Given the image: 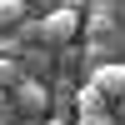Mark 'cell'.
I'll use <instances>...</instances> for the list:
<instances>
[{
	"instance_id": "6da1fadb",
	"label": "cell",
	"mask_w": 125,
	"mask_h": 125,
	"mask_svg": "<svg viewBox=\"0 0 125 125\" xmlns=\"http://www.w3.org/2000/svg\"><path fill=\"white\" fill-rule=\"evenodd\" d=\"M80 10H70V5H55L50 15H40V40H50V45H65V40H75L80 35Z\"/></svg>"
},
{
	"instance_id": "7a4b0ae2",
	"label": "cell",
	"mask_w": 125,
	"mask_h": 125,
	"mask_svg": "<svg viewBox=\"0 0 125 125\" xmlns=\"http://www.w3.org/2000/svg\"><path fill=\"white\" fill-rule=\"evenodd\" d=\"M90 85H95L105 100H125V60H105V65H95Z\"/></svg>"
},
{
	"instance_id": "3957f363",
	"label": "cell",
	"mask_w": 125,
	"mask_h": 125,
	"mask_svg": "<svg viewBox=\"0 0 125 125\" xmlns=\"http://www.w3.org/2000/svg\"><path fill=\"white\" fill-rule=\"evenodd\" d=\"M15 105L20 110H25V115H40V110H45L50 105V90H45V80H20V85H15Z\"/></svg>"
},
{
	"instance_id": "277c9868",
	"label": "cell",
	"mask_w": 125,
	"mask_h": 125,
	"mask_svg": "<svg viewBox=\"0 0 125 125\" xmlns=\"http://www.w3.org/2000/svg\"><path fill=\"white\" fill-rule=\"evenodd\" d=\"M20 80H25V65L15 55H0V90H15Z\"/></svg>"
},
{
	"instance_id": "5b68a950",
	"label": "cell",
	"mask_w": 125,
	"mask_h": 125,
	"mask_svg": "<svg viewBox=\"0 0 125 125\" xmlns=\"http://www.w3.org/2000/svg\"><path fill=\"white\" fill-rule=\"evenodd\" d=\"M20 20H25V0H0V30L20 25Z\"/></svg>"
},
{
	"instance_id": "8992f818",
	"label": "cell",
	"mask_w": 125,
	"mask_h": 125,
	"mask_svg": "<svg viewBox=\"0 0 125 125\" xmlns=\"http://www.w3.org/2000/svg\"><path fill=\"white\" fill-rule=\"evenodd\" d=\"M80 110H85V115H105V95H100L95 85H85L80 90Z\"/></svg>"
},
{
	"instance_id": "52a82bcc",
	"label": "cell",
	"mask_w": 125,
	"mask_h": 125,
	"mask_svg": "<svg viewBox=\"0 0 125 125\" xmlns=\"http://www.w3.org/2000/svg\"><path fill=\"white\" fill-rule=\"evenodd\" d=\"M15 30H20V40H30V35H40V20H20Z\"/></svg>"
},
{
	"instance_id": "ba28073f",
	"label": "cell",
	"mask_w": 125,
	"mask_h": 125,
	"mask_svg": "<svg viewBox=\"0 0 125 125\" xmlns=\"http://www.w3.org/2000/svg\"><path fill=\"white\" fill-rule=\"evenodd\" d=\"M80 125H110V115H85Z\"/></svg>"
},
{
	"instance_id": "9c48e42d",
	"label": "cell",
	"mask_w": 125,
	"mask_h": 125,
	"mask_svg": "<svg viewBox=\"0 0 125 125\" xmlns=\"http://www.w3.org/2000/svg\"><path fill=\"white\" fill-rule=\"evenodd\" d=\"M0 105H5V90H0Z\"/></svg>"
},
{
	"instance_id": "30bf717a",
	"label": "cell",
	"mask_w": 125,
	"mask_h": 125,
	"mask_svg": "<svg viewBox=\"0 0 125 125\" xmlns=\"http://www.w3.org/2000/svg\"><path fill=\"white\" fill-rule=\"evenodd\" d=\"M50 125H65V120H50Z\"/></svg>"
}]
</instances>
